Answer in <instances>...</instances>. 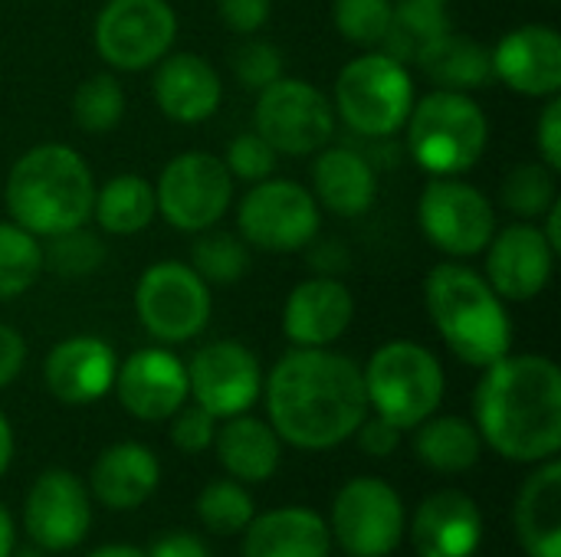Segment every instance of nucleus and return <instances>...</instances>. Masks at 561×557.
Segmentation results:
<instances>
[{"label": "nucleus", "mask_w": 561, "mask_h": 557, "mask_svg": "<svg viewBox=\"0 0 561 557\" xmlns=\"http://www.w3.org/2000/svg\"><path fill=\"white\" fill-rule=\"evenodd\" d=\"M263 397L276 437L306 453L342 446L368 417L362 368L329 348L286 351L263 381Z\"/></svg>", "instance_id": "obj_1"}, {"label": "nucleus", "mask_w": 561, "mask_h": 557, "mask_svg": "<svg viewBox=\"0 0 561 557\" xmlns=\"http://www.w3.org/2000/svg\"><path fill=\"white\" fill-rule=\"evenodd\" d=\"M473 427L510 463H546L561 450V371L546 355H503L473 391Z\"/></svg>", "instance_id": "obj_2"}, {"label": "nucleus", "mask_w": 561, "mask_h": 557, "mask_svg": "<svg viewBox=\"0 0 561 557\" xmlns=\"http://www.w3.org/2000/svg\"><path fill=\"white\" fill-rule=\"evenodd\" d=\"M92 197L95 177L89 164L76 148L59 141L23 151L3 187L10 220L39 240L85 227L92 217Z\"/></svg>", "instance_id": "obj_3"}, {"label": "nucleus", "mask_w": 561, "mask_h": 557, "mask_svg": "<svg viewBox=\"0 0 561 557\" xmlns=\"http://www.w3.org/2000/svg\"><path fill=\"white\" fill-rule=\"evenodd\" d=\"M424 309L444 345L470 368H490L513 348L506 302L463 259L434 266L424 279Z\"/></svg>", "instance_id": "obj_4"}, {"label": "nucleus", "mask_w": 561, "mask_h": 557, "mask_svg": "<svg viewBox=\"0 0 561 557\" xmlns=\"http://www.w3.org/2000/svg\"><path fill=\"white\" fill-rule=\"evenodd\" d=\"M411 161L431 177H460L486 154L490 118L470 92L434 89L414 98L404 121Z\"/></svg>", "instance_id": "obj_5"}, {"label": "nucleus", "mask_w": 561, "mask_h": 557, "mask_svg": "<svg viewBox=\"0 0 561 557\" xmlns=\"http://www.w3.org/2000/svg\"><path fill=\"white\" fill-rule=\"evenodd\" d=\"M362 381L368 410L391 420L404 433L434 417L447 391L437 355L408 338L381 345L362 368Z\"/></svg>", "instance_id": "obj_6"}, {"label": "nucleus", "mask_w": 561, "mask_h": 557, "mask_svg": "<svg viewBox=\"0 0 561 557\" xmlns=\"http://www.w3.org/2000/svg\"><path fill=\"white\" fill-rule=\"evenodd\" d=\"M414 105V79L404 62L388 56L385 49H371L365 56H355L342 66L335 79L332 108L335 118L345 121L348 131L388 141L394 138Z\"/></svg>", "instance_id": "obj_7"}, {"label": "nucleus", "mask_w": 561, "mask_h": 557, "mask_svg": "<svg viewBox=\"0 0 561 557\" xmlns=\"http://www.w3.org/2000/svg\"><path fill=\"white\" fill-rule=\"evenodd\" d=\"M322 207L312 190L289 177H266L250 184L237 204V233L247 246L263 253H299L319 240Z\"/></svg>", "instance_id": "obj_8"}, {"label": "nucleus", "mask_w": 561, "mask_h": 557, "mask_svg": "<svg viewBox=\"0 0 561 557\" xmlns=\"http://www.w3.org/2000/svg\"><path fill=\"white\" fill-rule=\"evenodd\" d=\"M253 131L286 158H309L335 138V108L306 79L279 76L256 92Z\"/></svg>", "instance_id": "obj_9"}, {"label": "nucleus", "mask_w": 561, "mask_h": 557, "mask_svg": "<svg viewBox=\"0 0 561 557\" xmlns=\"http://www.w3.org/2000/svg\"><path fill=\"white\" fill-rule=\"evenodd\" d=\"M214 312L210 286L181 259L154 263L135 286V315L161 345L194 341Z\"/></svg>", "instance_id": "obj_10"}, {"label": "nucleus", "mask_w": 561, "mask_h": 557, "mask_svg": "<svg viewBox=\"0 0 561 557\" xmlns=\"http://www.w3.org/2000/svg\"><path fill=\"white\" fill-rule=\"evenodd\" d=\"M154 204L161 220L194 236L224 220L233 204V177L224 158L210 151H181L161 167Z\"/></svg>", "instance_id": "obj_11"}, {"label": "nucleus", "mask_w": 561, "mask_h": 557, "mask_svg": "<svg viewBox=\"0 0 561 557\" xmlns=\"http://www.w3.org/2000/svg\"><path fill=\"white\" fill-rule=\"evenodd\" d=\"M408 532V512L398 489L378 476L348 479L329 515V535L348 557L394 555Z\"/></svg>", "instance_id": "obj_12"}, {"label": "nucleus", "mask_w": 561, "mask_h": 557, "mask_svg": "<svg viewBox=\"0 0 561 557\" xmlns=\"http://www.w3.org/2000/svg\"><path fill=\"white\" fill-rule=\"evenodd\" d=\"M92 39L108 69L141 72L171 53L178 39V13L168 0H105Z\"/></svg>", "instance_id": "obj_13"}, {"label": "nucleus", "mask_w": 561, "mask_h": 557, "mask_svg": "<svg viewBox=\"0 0 561 557\" xmlns=\"http://www.w3.org/2000/svg\"><path fill=\"white\" fill-rule=\"evenodd\" d=\"M424 240L450 259L483 256L496 233V207L490 197L460 177H431L417 200Z\"/></svg>", "instance_id": "obj_14"}, {"label": "nucleus", "mask_w": 561, "mask_h": 557, "mask_svg": "<svg viewBox=\"0 0 561 557\" xmlns=\"http://www.w3.org/2000/svg\"><path fill=\"white\" fill-rule=\"evenodd\" d=\"M187 387L197 407L217 420H227L250 414V407L263 397V368L247 345L220 338L194 351L187 364Z\"/></svg>", "instance_id": "obj_15"}, {"label": "nucleus", "mask_w": 561, "mask_h": 557, "mask_svg": "<svg viewBox=\"0 0 561 557\" xmlns=\"http://www.w3.org/2000/svg\"><path fill=\"white\" fill-rule=\"evenodd\" d=\"M26 538L43 552H72L92 529V506L85 483L69 469H46L33 479L23 502Z\"/></svg>", "instance_id": "obj_16"}, {"label": "nucleus", "mask_w": 561, "mask_h": 557, "mask_svg": "<svg viewBox=\"0 0 561 557\" xmlns=\"http://www.w3.org/2000/svg\"><path fill=\"white\" fill-rule=\"evenodd\" d=\"M483 266V279L503 302H533L546 292L556 272V250L546 240L539 223L516 220L510 227H496Z\"/></svg>", "instance_id": "obj_17"}, {"label": "nucleus", "mask_w": 561, "mask_h": 557, "mask_svg": "<svg viewBox=\"0 0 561 557\" xmlns=\"http://www.w3.org/2000/svg\"><path fill=\"white\" fill-rule=\"evenodd\" d=\"M112 391L135 420L164 423L191 401L187 364L168 348H141L118 364Z\"/></svg>", "instance_id": "obj_18"}, {"label": "nucleus", "mask_w": 561, "mask_h": 557, "mask_svg": "<svg viewBox=\"0 0 561 557\" xmlns=\"http://www.w3.org/2000/svg\"><path fill=\"white\" fill-rule=\"evenodd\" d=\"M493 76L526 98L561 92V36L549 23H526L506 33L493 49Z\"/></svg>", "instance_id": "obj_19"}, {"label": "nucleus", "mask_w": 561, "mask_h": 557, "mask_svg": "<svg viewBox=\"0 0 561 557\" xmlns=\"http://www.w3.org/2000/svg\"><path fill=\"white\" fill-rule=\"evenodd\" d=\"M355 322V299L335 276L299 282L283 305V335L293 348H329Z\"/></svg>", "instance_id": "obj_20"}, {"label": "nucleus", "mask_w": 561, "mask_h": 557, "mask_svg": "<svg viewBox=\"0 0 561 557\" xmlns=\"http://www.w3.org/2000/svg\"><path fill=\"white\" fill-rule=\"evenodd\" d=\"M118 358L108 341L95 335H72L53 345V351L43 361V381L46 391L69 407L95 404L102 401L115 384Z\"/></svg>", "instance_id": "obj_21"}, {"label": "nucleus", "mask_w": 561, "mask_h": 557, "mask_svg": "<svg viewBox=\"0 0 561 557\" xmlns=\"http://www.w3.org/2000/svg\"><path fill=\"white\" fill-rule=\"evenodd\" d=\"M408 532L417 557H473L483 542V512L467 492L444 489L417 506Z\"/></svg>", "instance_id": "obj_22"}, {"label": "nucleus", "mask_w": 561, "mask_h": 557, "mask_svg": "<svg viewBox=\"0 0 561 557\" xmlns=\"http://www.w3.org/2000/svg\"><path fill=\"white\" fill-rule=\"evenodd\" d=\"M151 92L164 118L178 125H201L220 108L224 82L204 56L168 53L161 62H154Z\"/></svg>", "instance_id": "obj_23"}, {"label": "nucleus", "mask_w": 561, "mask_h": 557, "mask_svg": "<svg viewBox=\"0 0 561 557\" xmlns=\"http://www.w3.org/2000/svg\"><path fill=\"white\" fill-rule=\"evenodd\" d=\"M158 486H161L158 456L131 440L105 446L89 473V496L112 512L141 509L158 492Z\"/></svg>", "instance_id": "obj_24"}, {"label": "nucleus", "mask_w": 561, "mask_h": 557, "mask_svg": "<svg viewBox=\"0 0 561 557\" xmlns=\"http://www.w3.org/2000/svg\"><path fill=\"white\" fill-rule=\"evenodd\" d=\"M312 197L335 217H362L375 207L378 174L368 154L335 144L312 154Z\"/></svg>", "instance_id": "obj_25"}, {"label": "nucleus", "mask_w": 561, "mask_h": 557, "mask_svg": "<svg viewBox=\"0 0 561 557\" xmlns=\"http://www.w3.org/2000/svg\"><path fill=\"white\" fill-rule=\"evenodd\" d=\"M329 522L306 506H283L243 529V557H329Z\"/></svg>", "instance_id": "obj_26"}, {"label": "nucleus", "mask_w": 561, "mask_h": 557, "mask_svg": "<svg viewBox=\"0 0 561 557\" xmlns=\"http://www.w3.org/2000/svg\"><path fill=\"white\" fill-rule=\"evenodd\" d=\"M516 538L529 557H561V463H536L513 509Z\"/></svg>", "instance_id": "obj_27"}, {"label": "nucleus", "mask_w": 561, "mask_h": 557, "mask_svg": "<svg viewBox=\"0 0 561 557\" xmlns=\"http://www.w3.org/2000/svg\"><path fill=\"white\" fill-rule=\"evenodd\" d=\"M214 453L230 479L243 486H256L276 476L283 460V440L270 427V420L237 414L217 423Z\"/></svg>", "instance_id": "obj_28"}, {"label": "nucleus", "mask_w": 561, "mask_h": 557, "mask_svg": "<svg viewBox=\"0 0 561 557\" xmlns=\"http://www.w3.org/2000/svg\"><path fill=\"white\" fill-rule=\"evenodd\" d=\"M450 33V0H394L381 49L404 66H421Z\"/></svg>", "instance_id": "obj_29"}, {"label": "nucleus", "mask_w": 561, "mask_h": 557, "mask_svg": "<svg viewBox=\"0 0 561 557\" xmlns=\"http://www.w3.org/2000/svg\"><path fill=\"white\" fill-rule=\"evenodd\" d=\"M414 456L440 476H463L483 456V440L477 427L463 417H427L414 427Z\"/></svg>", "instance_id": "obj_30"}, {"label": "nucleus", "mask_w": 561, "mask_h": 557, "mask_svg": "<svg viewBox=\"0 0 561 557\" xmlns=\"http://www.w3.org/2000/svg\"><path fill=\"white\" fill-rule=\"evenodd\" d=\"M92 217L108 236H135L151 227L158 217L154 204V184L141 174H118L108 177L102 187H95L92 197Z\"/></svg>", "instance_id": "obj_31"}, {"label": "nucleus", "mask_w": 561, "mask_h": 557, "mask_svg": "<svg viewBox=\"0 0 561 557\" xmlns=\"http://www.w3.org/2000/svg\"><path fill=\"white\" fill-rule=\"evenodd\" d=\"M421 69L434 79L437 89H450V92H477L483 85H490L493 76V53L463 33H450L424 62Z\"/></svg>", "instance_id": "obj_32"}, {"label": "nucleus", "mask_w": 561, "mask_h": 557, "mask_svg": "<svg viewBox=\"0 0 561 557\" xmlns=\"http://www.w3.org/2000/svg\"><path fill=\"white\" fill-rule=\"evenodd\" d=\"M559 171H552L542 161H523L516 167H510V174L500 184V204L506 213H513L516 220L526 223H539L552 204L559 200Z\"/></svg>", "instance_id": "obj_33"}, {"label": "nucleus", "mask_w": 561, "mask_h": 557, "mask_svg": "<svg viewBox=\"0 0 561 557\" xmlns=\"http://www.w3.org/2000/svg\"><path fill=\"white\" fill-rule=\"evenodd\" d=\"M197 240L191 243V269L207 282V286H233L247 276L250 269V246L243 243L240 233L230 230H204L194 233Z\"/></svg>", "instance_id": "obj_34"}, {"label": "nucleus", "mask_w": 561, "mask_h": 557, "mask_svg": "<svg viewBox=\"0 0 561 557\" xmlns=\"http://www.w3.org/2000/svg\"><path fill=\"white\" fill-rule=\"evenodd\" d=\"M43 272V240L0 220V302L20 299Z\"/></svg>", "instance_id": "obj_35"}, {"label": "nucleus", "mask_w": 561, "mask_h": 557, "mask_svg": "<svg viewBox=\"0 0 561 557\" xmlns=\"http://www.w3.org/2000/svg\"><path fill=\"white\" fill-rule=\"evenodd\" d=\"M253 515H256V502L247 492V486L237 479H214L197 496V519L210 535L220 538L243 535Z\"/></svg>", "instance_id": "obj_36"}, {"label": "nucleus", "mask_w": 561, "mask_h": 557, "mask_svg": "<svg viewBox=\"0 0 561 557\" xmlns=\"http://www.w3.org/2000/svg\"><path fill=\"white\" fill-rule=\"evenodd\" d=\"M125 118V89L112 72H95L72 95V121L85 135H108Z\"/></svg>", "instance_id": "obj_37"}, {"label": "nucleus", "mask_w": 561, "mask_h": 557, "mask_svg": "<svg viewBox=\"0 0 561 557\" xmlns=\"http://www.w3.org/2000/svg\"><path fill=\"white\" fill-rule=\"evenodd\" d=\"M102 263H105V243L99 233L85 227L46 236L43 243V269H53L56 276L82 279V276L99 272Z\"/></svg>", "instance_id": "obj_38"}, {"label": "nucleus", "mask_w": 561, "mask_h": 557, "mask_svg": "<svg viewBox=\"0 0 561 557\" xmlns=\"http://www.w3.org/2000/svg\"><path fill=\"white\" fill-rule=\"evenodd\" d=\"M394 0H332V23L339 36L352 46H381L391 26Z\"/></svg>", "instance_id": "obj_39"}, {"label": "nucleus", "mask_w": 561, "mask_h": 557, "mask_svg": "<svg viewBox=\"0 0 561 557\" xmlns=\"http://www.w3.org/2000/svg\"><path fill=\"white\" fill-rule=\"evenodd\" d=\"M247 43H240L230 56V66H233V76L243 89H266L270 82H276L279 76H286V62H283V53L279 46L266 43V39H250L243 36Z\"/></svg>", "instance_id": "obj_40"}, {"label": "nucleus", "mask_w": 561, "mask_h": 557, "mask_svg": "<svg viewBox=\"0 0 561 557\" xmlns=\"http://www.w3.org/2000/svg\"><path fill=\"white\" fill-rule=\"evenodd\" d=\"M276 158H279V154H276L256 131H243V135H237V138L227 144L224 164H227V171H230L233 181L260 184V181L273 177Z\"/></svg>", "instance_id": "obj_41"}, {"label": "nucleus", "mask_w": 561, "mask_h": 557, "mask_svg": "<svg viewBox=\"0 0 561 557\" xmlns=\"http://www.w3.org/2000/svg\"><path fill=\"white\" fill-rule=\"evenodd\" d=\"M217 423H220V420H217L214 414H207L204 407L184 404V407L171 417V443H174L181 453H187V456L204 453V450L214 446Z\"/></svg>", "instance_id": "obj_42"}, {"label": "nucleus", "mask_w": 561, "mask_h": 557, "mask_svg": "<svg viewBox=\"0 0 561 557\" xmlns=\"http://www.w3.org/2000/svg\"><path fill=\"white\" fill-rule=\"evenodd\" d=\"M217 16L237 36L260 33L273 16V0H217Z\"/></svg>", "instance_id": "obj_43"}, {"label": "nucleus", "mask_w": 561, "mask_h": 557, "mask_svg": "<svg viewBox=\"0 0 561 557\" xmlns=\"http://www.w3.org/2000/svg\"><path fill=\"white\" fill-rule=\"evenodd\" d=\"M401 437H404L401 427H394L391 420H385V417H378L371 410H368V417L355 430V440H358L362 453L375 456V460H388L401 446Z\"/></svg>", "instance_id": "obj_44"}, {"label": "nucleus", "mask_w": 561, "mask_h": 557, "mask_svg": "<svg viewBox=\"0 0 561 557\" xmlns=\"http://www.w3.org/2000/svg\"><path fill=\"white\" fill-rule=\"evenodd\" d=\"M536 144H539V161L549 164L552 171H561V98H546V108L536 121Z\"/></svg>", "instance_id": "obj_45"}, {"label": "nucleus", "mask_w": 561, "mask_h": 557, "mask_svg": "<svg viewBox=\"0 0 561 557\" xmlns=\"http://www.w3.org/2000/svg\"><path fill=\"white\" fill-rule=\"evenodd\" d=\"M23 364H26V341H23V335L16 328H10V325H0V391L20 378Z\"/></svg>", "instance_id": "obj_46"}, {"label": "nucleus", "mask_w": 561, "mask_h": 557, "mask_svg": "<svg viewBox=\"0 0 561 557\" xmlns=\"http://www.w3.org/2000/svg\"><path fill=\"white\" fill-rule=\"evenodd\" d=\"M148 557H210L207 545L194 532H168L148 552Z\"/></svg>", "instance_id": "obj_47"}, {"label": "nucleus", "mask_w": 561, "mask_h": 557, "mask_svg": "<svg viewBox=\"0 0 561 557\" xmlns=\"http://www.w3.org/2000/svg\"><path fill=\"white\" fill-rule=\"evenodd\" d=\"M16 548V525L7 512V506L0 502V557H10Z\"/></svg>", "instance_id": "obj_48"}, {"label": "nucleus", "mask_w": 561, "mask_h": 557, "mask_svg": "<svg viewBox=\"0 0 561 557\" xmlns=\"http://www.w3.org/2000/svg\"><path fill=\"white\" fill-rule=\"evenodd\" d=\"M10 463H13V427H10V420L0 414V479H3V473L10 469Z\"/></svg>", "instance_id": "obj_49"}, {"label": "nucleus", "mask_w": 561, "mask_h": 557, "mask_svg": "<svg viewBox=\"0 0 561 557\" xmlns=\"http://www.w3.org/2000/svg\"><path fill=\"white\" fill-rule=\"evenodd\" d=\"M542 233H546V240L552 243V250L561 253V200L552 204V210L546 213V227H542Z\"/></svg>", "instance_id": "obj_50"}, {"label": "nucleus", "mask_w": 561, "mask_h": 557, "mask_svg": "<svg viewBox=\"0 0 561 557\" xmlns=\"http://www.w3.org/2000/svg\"><path fill=\"white\" fill-rule=\"evenodd\" d=\"M89 557H148L141 548L135 545H105V548H95Z\"/></svg>", "instance_id": "obj_51"}]
</instances>
